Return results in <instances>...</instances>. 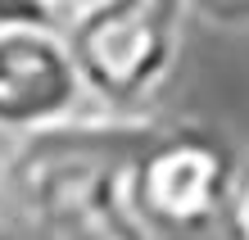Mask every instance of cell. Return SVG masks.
Wrapping results in <instances>:
<instances>
[{"instance_id": "obj_1", "label": "cell", "mask_w": 249, "mask_h": 240, "mask_svg": "<svg viewBox=\"0 0 249 240\" xmlns=\"http://www.w3.org/2000/svg\"><path fill=\"white\" fill-rule=\"evenodd\" d=\"M145 118H82L18 145L5 163L9 200L50 240H154L131 204V159Z\"/></svg>"}, {"instance_id": "obj_2", "label": "cell", "mask_w": 249, "mask_h": 240, "mask_svg": "<svg viewBox=\"0 0 249 240\" xmlns=\"http://www.w3.org/2000/svg\"><path fill=\"white\" fill-rule=\"evenodd\" d=\"M190 0H95L64 23L86 100L100 118L141 123L181 55Z\"/></svg>"}, {"instance_id": "obj_3", "label": "cell", "mask_w": 249, "mask_h": 240, "mask_svg": "<svg viewBox=\"0 0 249 240\" xmlns=\"http://www.w3.org/2000/svg\"><path fill=\"white\" fill-rule=\"evenodd\" d=\"M240 163L209 131L145 136L131 159V204L150 231H204L227 213Z\"/></svg>"}, {"instance_id": "obj_4", "label": "cell", "mask_w": 249, "mask_h": 240, "mask_svg": "<svg viewBox=\"0 0 249 240\" xmlns=\"http://www.w3.org/2000/svg\"><path fill=\"white\" fill-rule=\"evenodd\" d=\"M95 118L59 23H0V136L32 141Z\"/></svg>"}, {"instance_id": "obj_5", "label": "cell", "mask_w": 249, "mask_h": 240, "mask_svg": "<svg viewBox=\"0 0 249 240\" xmlns=\"http://www.w3.org/2000/svg\"><path fill=\"white\" fill-rule=\"evenodd\" d=\"M222 222H227L231 240H249V163L236 172V186H231V200H227Z\"/></svg>"}, {"instance_id": "obj_6", "label": "cell", "mask_w": 249, "mask_h": 240, "mask_svg": "<svg viewBox=\"0 0 249 240\" xmlns=\"http://www.w3.org/2000/svg\"><path fill=\"white\" fill-rule=\"evenodd\" d=\"M32 5L41 9V18H50V23H68L72 18V14H82L86 5H95V0H32Z\"/></svg>"}, {"instance_id": "obj_7", "label": "cell", "mask_w": 249, "mask_h": 240, "mask_svg": "<svg viewBox=\"0 0 249 240\" xmlns=\"http://www.w3.org/2000/svg\"><path fill=\"white\" fill-rule=\"evenodd\" d=\"M190 5H204L209 14H217V18H227V23L249 18V0H190Z\"/></svg>"}, {"instance_id": "obj_8", "label": "cell", "mask_w": 249, "mask_h": 240, "mask_svg": "<svg viewBox=\"0 0 249 240\" xmlns=\"http://www.w3.org/2000/svg\"><path fill=\"white\" fill-rule=\"evenodd\" d=\"M23 18H41V9L32 0H0V23H23Z\"/></svg>"}, {"instance_id": "obj_9", "label": "cell", "mask_w": 249, "mask_h": 240, "mask_svg": "<svg viewBox=\"0 0 249 240\" xmlns=\"http://www.w3.org/2000/svg\"><path fill=\"white\" fill-rule=\"evenodd\" d=\"M5 208H9V186H5V159H0V240H5Z\"/></svg>"}]
</instances>
